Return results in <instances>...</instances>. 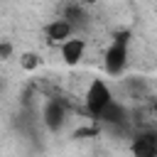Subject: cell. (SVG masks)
<instances>
[{"instance_id":"cell-1","label":"cell","mask_w":157,"mask_h":157,"mask_svg":"<svg viewBox=\"0 0 157 157\" xmlns=\"http://www.w3.org/2000/svg\"><path fill=\"white\" fill-rule=\"evenodd\" d=\"M128 39H130V32H118L110 42V47L105 49L103 54V66H105V74L110 76H120L128 66Z\"/></svg>"},{"instance_id":"cell-2","label":"cell","mask_w":157,"mask_h":157,"mask_svg":"<svg viewBox=\"0 0 157 157\" xmlns=\"http://www.w3.org/2000/svg\"><path fill=\"white\" fill-rule=\"evenodd\" d=\"M113 101H115V98H113V93H110V86H108L103 78H93V81L88 83L86 96H83V105H86V113H88L93 120H98L101 113H103Z\"/></svg>"},{"instance_id":"cell-3","label":"cell","mask_w":157,"mask_h":157,"mask_svg":"<svg viewBox=\"0 0 157 157\" xmlns=\"http://www.w3.org/2000/svg\"><path fill=\"white\" fill-rule=\"evenodd\" d=\"M96 123H101V125H105V128H110V130H125V128H128V110H125L123 103L113 101V103L101 113V118H98Z\"/></svg>"},{"instance_id":"cell-4","label":"cell","mask_w":157,"mask_h":157,"mask_svg":"<svg viewBox=\"0 0 157 157\" xmlns=\"http://www.w3.org/2000/svg\"><path fill=\"white\" fill-rule=\"evenodd\" d=\"M130 150L135 157H157V132L155 130H142L132 135Z\"/></svg>"},{"instance_id":"cell-5","label":"cell","mask_w":157,"mask_h":157,"mask_svg":"<svg viewBox=\"0 0 157 157\" xmlns=\"http://www.w3.org/2000/svg\"><path fill=\"white\" fill-rule=\"evenodd\" d=\"M42 120H44V125H47L52 132H56V130L64 125V120H66V105H64L61 101H56V98L47 101V103H44V110H42Z\"/></svg>"},{"instance_id":"cell-6","label":"cell","mask_w":157,"mask_h":157,"mask_svg":"<svg viewBox=\"0 0 157 157\" xmlns=\"http://www.w3.org/2000/svg\"><path fill=\"white\" fill-rule=\"evenodd\" d=\"M42 32L47 34V39H52V42H66V39H71V34H74V25L71 22H66L64 17H59V20H52V22H47L44 27H42Z\"/></svg>"},{"instance_id":"cell-7","label":"cell","mask_w":157,"mask_h":157,"mask_svg":"<svg viewBox=\"0 0 157 157\" xmlns=\"http://www.w3.org/2000/svg\"><path fill=\"white\" fill-rule=\"evenodd\" d=\"M83 52H86V39H81V37H71V39H66L61 44V59L69 66L78 64L81 56H83Z\"/></svg>"},{"instance_id":"cell-8","label":"cell","mask_w":157,"mask_h":157,"mask_svg":"<svg viewBox=\"0 0 157 157\" xmlns=\"http://www.w3.org/2000/svg\"><path fill=\"white\" fill-rule=\"evenodd\" d=\"M64 20H66V22H71V25L76 27L78 22H83V20H86V12H83V7H81V5H69V7H66V12H64Z\"/></svg>"},{"instance_id":"cell-9","label":"cell","mask_w":157,"mask_h":157,"mask_svg":"<svg viewBox=\"0 0 157 157\" xmlns=\"http://www.w3.org/2000/svg\"><path fill=\"white\" fill-rule=\"evenodd\" d=\"M20 64H22L27 71H32V69H37V66H39V59H37V54L27 52V54H22V56H20Z\"/></svg>"},{"instance_id":"cell-10","label":"cell","mask_w":157,"mask_h":157,"mask_svg":"<svg viewBox=\"0 0 157 157\" xmlns=\"http://www.w3.org/2000/svg\"><path fill=\"white\" fill-rule=\"evenodd\" d=\"M10 52H12L10 42H2V44H0V59H7V56H10Z\"/></svg>"},{"instance_id":"cell-11","label":"cell","mask_w":157,"mask_h":157,"mask_svg":"<svg viewBox=\"0 0 157 157\" xmlns=\"http://www.w3.org/2000/svg\"><path fill=\"white\" fill-rule=\"evenodd\" d=\"M155 110H157V103H155Z\"/></svg>"}]
</instances>
